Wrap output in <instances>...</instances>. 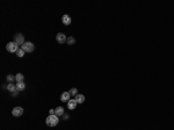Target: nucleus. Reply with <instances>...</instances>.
<instances>
[{
    "label": "nucleus",
    "mask_w": 174,
    "mask_h": 130,
    "mask_svg": "<svg viewBox=\"0 0 174 130\" xmlns=\"http://www.w3.org/2000/svg\"><path fill=\"white\" fill-rule=\"evenodd\" d=\"M25 53H26L25 50L21 49V48H20V49L16 51V56H18V57H20V58H21V57H23V56H25Z\"/></svg>",
    "instance_id": "nucleus-16"
},
{
    "label": "nucleus",
    "mask_w": 174,
    "mask_h": 130,
    "mask_svg": "<svg viewBox=\"0 0 174 130\" xmlns=\"http://www.w3.org/2000/svg\"><path fill=\"white\" fill-rule=\"evenodd\" d=\"M71 21H72V19L70 17V15H63V17H62V22H63V25H65V26H70L71 25Z\"/></svg>",
    "instance_id": "nucleus-7"
},
{
    "label": "nucleus",
    "mask_w": 174,
    "mask_h": 130,
    "mask_svg": "<svg viewBox=\"0 0 174 130\" xmlns=\"http://www.w3.org/2000/svg\"><path fill=\"white\" fill-rule=\"evenodd\" d=\"M25 88H26L25 81H19V83H16V89L18 91H23Z\"/></svg>",
    "instance_id": "nucleus-13"
},
{
    "label": "nucleus",
    "mask_w": 174,
    "mask_h": 130,
    "mask_svg": "<svg viewBox=\"0 0 174 130\" xmlns=\"http://www.w3.org/2000/svg\"><path fill=\"white\" fill-rule=\"evenodd\" d=\"M66 43H67L68 45H73L74 43H76V39H74L73 36H71V37H67V41H66Z\"/></svg>",
    "instance_id": "nucleus-15"
},
{
    "label": "nucleus",
    "mask_w": 174,
    "mask_h": 130,
    "mask_svg": "<svg viewBox=\"0 0 174 130\" xmlns=\"http://www.w3.org/2000/svg\"><path fill=\"white\" fill-rule=\"evenodd\" d=\"M56 41H57L58 43H60V44H63V43H65V42L67 41V37L63 33H58L57 35H56Z\"/></svg>",
    "instance_id": "nucleus-5"
},
{
    "label": "nucleus",
    "mask_w": 174,
    "mask_h": 130,
    "mask_svg": "<svg viewBox=\"0 0 174 130\" xmlns=\"http://www.w3.org/2000/svg\"><path fill=\"white\" fill-rule=\"evenodd\" d=\"M74 100L77 101V103H82V102H85V97L82 94H77L76 97H74Z\"/></svg>",
    "instance_id": "nucleus-11"
},
{
    "label": "nucleus",
    "mask_w": 174,
    "mask_h": 130,
    "mask_svg": "<svg viewBox=\"0 0 174 130\" xmlns=\"http://www.w3.org/2000/svg\"><path fill=\"white\" fill-rule=\"evenodd\" d=\"M12 114H13V115H14L15 117L21 116L22 114H23V108H21V107H15V108H13V110H12Z\"/></svg>",
    "instance_id": "nucleus-6"
},
{
    "label": "nucleus",
    "mask_w": 174,
    "mask_h": 130,
    "mask_svg": "<svg viewBox=\"0 0 174 130\" xmlns=\"http://www.w3.org/2000/svg\"><path fill=\"white\" fill-rule=\"evenodd\" d=\"M77 107V101L74 99H70L67 102V108L70 109V110H73L74 108Z\"/></svg>",
    "instance_id": "nucleus-9"
},
{
    "label": "nucleus",
    "mask_w": 174,
    "mask_h": 130,
    "mask_svg": "<svg viewBox=\"0 0 174 130\" xmlns=\"http://www.w3.org/2000/svg\"><path fill=\"white\" fill-rule=\"evenodd\" d=\"M14 42L18 45H22L25 43V36L22 35V34H15L14 35Z\"/></svg>",
    "instance_id": "nucleus-4"
},
{
    "label": "nucleus",
    "mask_w": 174,
    "mask_h": 130,
    "mask_svg": "<svg viewBox=\"0 0 174 130\" xmlns=\"http://www.w3.org/2000/svg\"><path fill=\"white\" fill-rule=\"evenodd\" d=\"M68 93H70L71 97H76V95L78 94V89L77 88H71L70 91H68Z\"/></svg>",
    "instance_id": "nucleus-17"
},
{
    "label": "nucleus",
    "mask_w": 174,
    "mask_h": 130,
    "mask_svg": "<svg viewBox=\"0 0 174 130\" xmlns=\"http://www.w3.org/2000/svg\"><path fill=\"white\" fill-rule=\"evenodd\" d=\"M63 114H64V108L63 107H57L55 109V115H57V116H62Z\"/></svg>",
    "instance_id": "nucleus-12"
},
{
    "label": "nucleus",
    "mask_w": 174,
    "mask_h": 130,
    "mask_svg": "<svg viewBox=\"0 0 174 130\" xmlns=\"http://www.w3.org/2000/svg\"><path fill=\"white\" fill-rule=\"evenodd\" d=\"M7 91L8 92H11V93H15V92H18V89H16V85L15 84H8L7 85Z\"/></svg>",
    "instance_id": "nucleus-10"
},
{
    "label": "nucleus",
    "mask_w": 174,
    "mask_h": 130,
    "mask_svg": "<svg viewBox=\"0 0 174 130\" xmlns=\"http://www.w3.org/2000/svg\"><path fill=\"white\" fill-rule=\"evenodd\" d=\"M21 49L25 50V52H33L34 50H35V44H34L33 42H25L23 44L21 45Z\"/></svg>",
    "instance_id": "nucleus-2"
},
{
    "label": "nucleus",
    "mask_w": 174,
    "mask_h": 130,
    "mask_svg": "<svg viewBox=\"0 0 174 130\" xmlns=\"http://www.w3.org/2000/svg\"><path fill=\"white\" fill-rule=\"evenodd\" d=\"M23 79H25V77H23L22 73H16V75H15V80H16V83H19V81H23Z\"/></svg>",
    "instance_id": "nucleus-14"
},
{
    "label": "nucleus",
    "mask_w": 174,
    "mask_h": 130,
    "mask_svg": "<svg viewBox=\"0 0 174 130\" xmlns=\"http://www.w3.org/2000/svg\"><path fill=\"white\" fill-rule=\"evenodd\" d=\"M7 79H8L9 81H13V80H15V76H7Z\"/></svg>",
    "instance_id": "nucleus-18"
},
{
    "label": "nucleus",
    "mask_w": 174,
    "mask_h": 130,
    "mask_svg": "<svg viewBox=\"0 0 174 130\" xmlns=\"http://www.w3.org/2000/svg\"><path fill=\"white\" fill-rule=\"evenodd\" d=\"M58 122H59L58 116H57V115H55V114L49 115V116L46 117V120H45V123H46V125H48V127H56V125L58 124Z\"/></svg>",
    "instance_id": "nucleus-1"
},
{
    "label": "nucleus",
    "mask_w": 174,
    "mask_h": 130,
    "mask_svg": "<svg viewBox=\"0 0 174 130\" xmlns=\"http://www.w3.org/2000/svg\"><path fill=\"white\" fill-rule=\"evenodd\" d=\"M70 99H71V95L68 92H64V93H62V95H60V100H62L63 102H68Z\"/></svg>",
    "instance_id": "nucleus-8"
},
{
    "label": "nucleus",
    "mask_w": 174,
    "mask_h": 130,
    "mask_svg": "<svg viewBox=\"0 0 174 130\" xmlns=\"http://www.w3.org/2000/svg\"><path fill=\"white\" fill-rule=\"evenodd\" d=\"M19 49H20L19 45H18L15 42H9V43H7V45H6V50H7L8 52H11V53L16 52Z\"/></svg>",
    "instance_id": "nucleus-3"
}]
</instances>
